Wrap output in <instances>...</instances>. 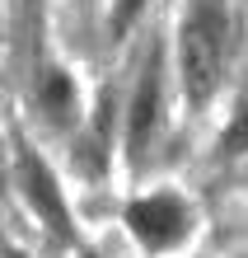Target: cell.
I'll use <instances>...</instances> for the list:
<instances>
[{
    "mask_svg": "<svg viewBox=\"0 0 248 258\" xmlns=\"http://www.w3.org/2000/svg\"><path fill=\"white\" fill-rule=\"evenodd\" d=\"M10 164H14V183H19L24 192V202L33 207V216L47 225V230L56 239H66V244H75V221H70V207H66V197H61V178L52 174V164L42 160V150L28 141L24 132H14V141H10Z\"/></svg>",
    "mask_w": 248,
    "mask_h": 258,
    "instance_id": "3957f363",
    "label": "cell"
},
{
    "mask_svg": "<svg viewBox=\"0 0 248 258\" xmlns=\"http://www.w3.org/2000/svg\"><path fill=\"white\" fill-rule=\"evenodd\" d=\"M220 155H225V160L248 155V89L239 94L234 113H229V127H225V136H220Z\"/></svg>",
    "mask_w": 248,
    "mask_h": 258,
    "instance_id": "8992f818",
    "label": "cell"
},
{
    "mask_svg": "<svg viewBox=\"0 0 248 258\" xmlns=\"http://www.w3.org/2000/svg\"><path fill=\"white\" fill-rule=\"evenodd\" d=\"M5 174H10V155H5V141H0V197H5Z\"/></svg>",
    "mask_w": 248,
    "mask_h": 258,
    "instance_id": "ba28073f",
    "label": "cell"
},
{
    "mask_svg": "<svg viewBox=\"0 0 248 258\" xmlns=\"http://www.w3.org/2000/svg\"><path fill=\"white\" fill-rule=\"evenodd\" d=\"M164 99H169V66H164V42H154L131 85L127 117H122V146H127L131 169H145L154 155V141L164 132Z\"/></svg>",
    "mask_w": 248,
    "mask_h": 258,
    "instance_id": "7a4b0ae2",
    "label": "cell"
},
{
    "mask_svg": "<svg viewBox=\"0 0 248 258\" xmlns=\"http://www.w3.org/2000/svg\"><path fill=\"white\" fill-rule=\"evenodd\" d=\"M127 230L145 253H169V249L188 244L192 211L178 192H145L127 207Z\"/></svg>",
    "mask_w": 248,
    "mask_h": 258,
    "instance_id": "277c9868",
    "label": "cell"
},
{
    "mask_svg": "<svg viewBox=\"0 0 248 258\" xmlns=\"http://www.w3.org/2000/svg\"><path fill=\"white\" fill-rule=\"evenodd\" d=\"M229 47H234V24L225 0H192L178 24V85L192 108L211 103V94L220 89Z\"/></svg>",
    "mask_w": 248,
    "mask_h": 258,
    "instance_id": "6da1fadb",
    "label": "cell"
},
{
    "mask_svg": "<svg viewBox=\"0 0 248 258\" xmlns=\"http://www.w3.org/2000/svg\"><path fill=\"white\" fill-rule=\"evenodd\" d=\"M38 113L52 127H70L80 117V89H75V75L66 66H42V75H38Z\"/></svg>",
    "mask_w": 248,
    "mask_h": 258,
    "instance_id": "5b68a950",
    "label": "cell"
},
{
    "mask_svg": "<svg viewBox=\"0 0 248 258\" xmlns=\"http://www.w3.org/2000/svg\"><path fill=\"white\" fill-rule=\"evenodd\" d=\"M141 5H145V0H117V10H113V33H117V38L131 28V19L141 14Z\"/></svg>",
    "mask_w": 248,
    "mask_h": 258,
    "instance_id": "52a82bcc",
    "label": "cell"
},
{
    "mask_svg": "<svg viewBox=\"0 0 248 258\" xmlns=\"http://www.w3.org/2000/svg\"><path fill=\"white\" fill-rule=\"evenodd\" d=\"M0 258H28V253H19V249H10V244H0Z\"/></svg>",
    "mask_w": 248,
    "mask_h": 258,
    "instance_id": "9c48e42d",
    "label": "cell"
}]
</instances>
